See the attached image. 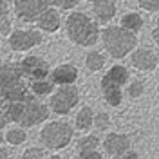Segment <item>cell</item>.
Returning <instances> with one entry per match:
<instances>
[{"label": "cell", "instance_id": "6da1fadb", "mask_svg": "<svg viewBox=\"0 0 159 159\" xmlns=\"http://www.w3.org/2000/svg\"><path fill=\"white\" fill-rule=\"evenodd\" d=\"M29 94L24 83V74L18 63H9L0 67V99L2 101H16Z\"/></svg>", "mask_w": 159, "mask_h": 159}, {"label": "cell", "instance_id": "7a4b0ae2", "mask_svg": "<svg viewBox=\"0 0 159 159\" xmlns=\"http://www.w3.org/2000/svg\"><path fill=\"white\" fill-rule=\"evenodd\" d=\"M67 33L80 45H92L98 40V27L83 13H74L67 18Z\"/></svg>", "mask_w": 159, "mask_h": 159}, {"label": "cell", "instance_id": "3957f363", "mask_svg": "<svg viewBox=\"0 0 159 159\" xmlns=\"http://www.w3.org/2000/svg\"><path fill=\"white\" fill-rule=\"evenodd\" d=\"M74 138V130L65 121H51L40 132V141L49 150H61Z\"/></svg>", "mask_w": 159, "mask_h": 159}, {"label": "cell", "instance_id": "277c9868", "mask_svg": "<svg viewBox=\"0 0 159 159\" xmlns=\"http://www.w3.org/2000/svg\"><path fill=\"white\" fill-rule=\"evenodd\" d=\"M103 43L112 58H123L136 45L134 33L121 27H107L103 31Z\"/></svg>", "mask_w": 159, "mask_h": 159}, {"label": "cell", "instance_id": "5b68a950", "mask_svg": "<svg viewBox=\"0 0 159 159\" xmlns=\"http://www.w3.org/2000/svg\"><path fill=\"white\" fill-rule=\"evenodd\" d=\"M49 118V109L47 105H43L42 101L36 99V96L29 92L25 98L22 99V110H20V118H18V125L20 127H34L42 121Z\"/></svg>", "mask_w": 159, "mask_h": 159}, {"label": "cell", "instance_id": "8992f818", "mask_svg": "<svg viewBox=\"0 0 159 159\" xmlns=\"http://www.w3.org/2000/svg\"><path fill=\"white\" fill-rule=\"evenodd\" d=\"M80 101V92L72 85H61L49 99V107L52 112H56L60 116L69 114L70 110L78 105Z\"/></svg>", "mask_w": 159, "mask_h": 159}, {"label": "cell", "instance_id": "52a82bcc", "mask_svg": "<svg viewBox=\"0 0 159 159\" xmlns=\"http://www.w3.org/2000/svg\"><path fill=\"white\" fill-rule=\"evenodd\" d=\"M49 4L51 0H15V11L20 20L33 22L49 9Z\"/></svg>", "mask_w": 159, "mask_h": 159}, {"label": "cell", "instance_id": "ba28073f", "mask_svg": "<svg viewBox=\"0 0 159 159\" xmlns=\"http://www.w3.org/2000/svg\"><path fill=\"white\" fill-rule=\"evenodd\" d=\"M18 65H20V70H22L24 78L31 80V81L45 80L51 74L47 61H43V60L38 58V56H27L25 60H22Z\"/></svg>", "mask_w": 159, "mask_h": 159}, {"label": "cell", "instance_id": "9c48e42d", "mask_svg": "<svg viewBox=\"0 0 159 159\" xmlns=\"http://www.w3.org/2000/svg\"><path fill=\"white\" fill-rule=\"evenodd\" d=\"M103 148L105 152L112 157H119L121 154H125L130 150V138L127 134H119V132H110L107 138L103 139Z\"/></svg>", "mask_w": 159, "mask_h": 159}, {"label": "cell", "instance_id": "30bf717a", "mask_svg": "<svg viewBox=\"0 0 159 159\" xmlns=\"http://www.w3.org/2000/svg\"><path fill=\"white\" fill-rule=\"evenodd\" d=\"M42 42V36L36 31H15L9 38V47L13 51H27Z\"/></svg>", "mask_w": 159, "mask_h": 159}, {"label": "cell", "instance_id": "8fae6325", "mask_svg": "<svg viewBox=\"0 0 159 159\" xmlns=\"http://www.w3.org/2000/svg\"><path fill=\"white\" fill-rule=\"evenodd\" d=\"M49 80L54 85H72L76 80H78V70L74 65H60L49 74Z\"/></svg>", "mask_w": 159, "mask_h": 159}, {"label": "cell", "instance_id": "7c38bea8", "mask_svg": "<svg viewBox=\"0 0 159 159\" xmlns=\"http://www.w3.org/2000/svg\"><path fill=\"white\" fill-rule=\"evenodd\" d=\"M132 65L139 70H152L157 65V58L148 49H138L132 54Z\"/></svg>", "mask_w": 159, "mask_h": 159}, {"label": "cell", "instance_id": "4fadbf2b", "mask_svg": "<svg viewBox=\"0 0 159 159\" xmlns=\"http://www.w3.org/2000/svg\"><path fill=\"white\" fill-rule=\"evenodd\" d=\"M101 92H103V98H105V101L109 103L110 107H119L121 105V101H123V89L119 85L103 78L101 80Z\"/></svg>", "mask_w": 159, "mask_h": 159}, {"label": "cell", "instance_id": "5bb4252c", "mask_svg": "<svg viewBox=\"0 0 159 159\" xmlns=\"http://www.w3.org/2000/svg\"><path fill=\"white\" fill-rule=\"evenodd\" d=\"M94 13L101 22H107L116 15V6L112 0H98L94 2Z\"/></svg>", "mask_w": 159, "mask_h": 159}, {"label": "cell", "instance_id": "9a60e30c", "mask_svg": "<svg viewBox=\"0 0 159 159\" xmlns=\"http://www.w3.org/2000/svg\"><path fill=\"white\" fill-rule=\"evenodd\" d=\"M94 127V112L90 107H81L76 114V129L78 130H90Z\"/></svg>", "mask_w": 159, "mask_h": 159}, {"label": "cell", "instance_id": "2e32d148", "mask_svg": "<svg viewBox=\"0 0 159 159\" xmlns=\"http://www.w3.org/2000/svg\"><path fill=\"white\" fill-rule=\"evenodd\" d=\"M103 78L112 81V83H116V85H119V87H125L127 81H129V70L125 69V67H121V65H114Z\"/></svg>", "mask_w": 159, "mask_h": 159}, {"label": "cell", "instance_id": "e0dca14e", "mask_svg": "<svg viewBox=\"0 0 159 159\" xmlns=\"http://www.w3.org/2000/svg\"><path fill=\"white\" fill-rule=\"evenodd\" d=\"M40 27L45 31H49V33H52V31H56L60 27V16L58 13L54 9H47L42 16H40Z\"/></svg>", "mask_w": 159, "mask_h": 159}, {"label": "cell", "instance_id": "ac0fdd59", "mask_svg": "<svg viewBox=\"0 0 159 159\" xmlns=\"http://www.w3.org/2000/svg\"><path fill=\"white\" fill-rule=\"evenodd\" d=\"M52 81L51 80H36V81H31V92L38 98V96H47L52 92Z\"/></svg>", "mask_w": 159, "mask_h": 159}, {"label": "cell", "instance_id": "d6986e66", "mask_svg": "<svg viewBox=\"0 0 159 159\" xmlns=\"http://www.w3.org/2000/svg\"><path fill=\"white\" fill-rule=\"evenodd\" d=\"M4 138H6V141H7L9 145L16 147V145H22V143L25 141V138H27V132L24 130V127H16V129L7 130V134H6Z\"/></svg>", "mask_w": 159, "mask_h": 159}, {"label": "cell", "instance_id": "ffe728a7", "mask_svg": "<svg viewBox=\"0 0 159 159\" xmlns=\"http://www.w3.org/2000/svg\"><path fill=\"white\" fill-rule=\"evenodd\" d=\"M99 145V139L98 136H94V134H87V136H83V138L78 141V152H92V150H96Z\"/></svg>", "mask_w": 159, "mask_h": 159}, {"label": "cell", "instance_id": "44dd1931", "mask_svg": "<svg viewBox=\"0 0 159 159\" xmlns=\"http://www.w3.org/2000/svg\"><path fill=\"white\" fill-rule=\"evenodd\" d=\"M121 24H123V27H125V29L138 31L139 27L143 25V20H141V16L136 15V13H129V15H125V16H123Z\"/></svg>", "mask_w": 159, "mask_h": 159}, {"label": "cell", "instance_id": "7402d4cb", "mask_svg": "<svg viewBox=\"0 0 159 159\" xmlns=\"http://www.w3.org/2000/svg\"><path fill=\"white\" fill-rule=\"evenodd\" d=\"M103 65H105V58L99 52H89V56H87V67L90 70H99V69H103Z\"/></svg>", "mask_w": 159, "mask_h": 159}, {"label": "cell", "instance_id": "603a6c76", "mask_svg": "<svg viewBox=\"0 0 159 159\" xmlns=\"http://www.w3.org/2000/svg\"><path fill=\"white\" fill-rule=\"evenodd\" d=\"M94 127L96 130H107L110 127V118L107 112H98L94 114Z\"/></svg>", "mask_w": 159, "mask_h": 159}, {"label": "cell", "instance_id": "cb8c5ba5", "mask_svg": "<svg viewBox=\"0 0 159 159\" xmlns=\"http://www.w3.org/2000/svg\"><path fill=\"white\" fill-rule=\"evenodd\" d=\"M143 90H145V83L143 81H139V80H136V81H132L129 87H127V94H129L130 98H139L141 94H143Z\"/></svg>", "mask_w": 159, "mask_h": 159}, {"label": "cell", "instance_id": "d4e9b609", "mask_svg": "<svg viewBox=\"0 0 159 159\" xmlns=\"http://www.w3.org/2000/svg\"><path fill=\"white\" fill-rule=\"evenodd\" d=\"M22 159H45V154L40 147H31L22 154Z\"/></svg>", "mask_w": 159, "mask_h": 159}, {"label": "cell", "instance_id": "484cf974", "mask_svg": "<svg viewBox=\"0 0 159 159\" xmlns=\"http://www.w3.org/2000/svg\"><path fill=\"white\" fill-rule=\"evenodd\" d=\"M139 6L148 11H157L159 9V0H139Z\"/></svg>", "mask_w": 159, "mask_h": 159}, {"label": "cell", "instance_id": "4316f807", "mask_svg": "<svg viewBox=\"0 0 159 159\" xmlns=\"http://www.w3.org/2000/svg\"><path fill=\"white\" fill-rule=\"evenodd\" d=\"M51 2H54L61 9H70V7H74L78 4V0H51Z\"/></svg>", "mask_w": 159, "mask_h": 159}, {"label": "cell", "instance_id": "83f0119b", "mask_svg": "<svg viewBox=\"0 0 159 159\" xmlns=\"http://www.w3.org/2000/svg\"><path fill=\"white\" fill-rule=\"evenodd\" d=\"M76 159H103L101 154L98 150H92V152H80V156Z\"/></svg>", "mask_w": 159, "mask_h": 159}, {"label": "cell", "instance_id": "f1b7e54d", "mask_svg": "<svg viewBox=\"0 0 159 159\" xmlns=\"http://www.w3.org/2000/svg\"><path fill=\"white\" fill-rule=\"evenodd\" d=\"M9 29H11V24H9V20H7V16H6V18L0 20V34H7Z\"/></svg>", "mask_w": 159, "mask_h": 159}, {"label": "cell", "instance_id": "f546056e", "mask_svg": "<svg viewBox=\"0 0 159 159\" xmlns=\"http://www.w3.org/2000/svg\"><path fill=\"white\" fill-rule=\"evenodd\" d=\"M9 121H11V119L7 118V114H6L4 110L0 109V130H2V129H6V127L9 125Z\"/></svg>", "mask_w": 159, "mask_h": 159}, {"label": "cell", "instance_id": "4dcf8cb0", "mask_svg": "<svg viewBox=\"0 0 159 159\" xmlns=\"http://www.w3.org/2000/svg\"><path fill=\"white\" fill-rule=\"evenodd\" d=\"M118 159H139L138 152H134V150H127L125 154H121Z\"/></svg>", "mask_w": 159, "mask_h": 159}, {"label": "cell", "instance_id": "1f68e13d", "mask_svg": "<svg viewBox=\"0 0 159 159\" xmlns=\"http://www.w3.org/2000/svg\"><path fill=\"white\" fill-rule=\"evenodd\" d=\"M6 16H7V6H6L4 0H0V20L6 18Z\"/></svg>", "mask_w": 159, "mask_h": 159}, {"label": "cell", "instance_id": "d6a6232c", "mask_svg": "<svg viewBox=\"0 0 159 159\" xmlns=\"http://www.w3.org/2000/svg\"><path fill=\"white\" fill-rule=\"evenodd\" d=\"M6 157H7V150L0 145V159H6Z\"/></svg>", "mask_w": 159, "mask_h": 159}, {"label": "cell", "instance_id": "836d02e7", "mask_svg": "<svg viewBox=\"0 0 159 159\" xmlns=\"http://www.w3.org/2000/svg\"><path fill=\"white\" fill-rule=\"evenodd\" d=\"M154 40L157 42V45H159V22H157V27L154 29Z\"/></svg>", "mask_w": 159, "mask_h": 159}, {"label": "cell", "instance_id": "e575fe53", "mask_svg": "<svg viewBox=\"0 0 159 159\" xmlns=\"http://www.w3.org/2000/svg\"><path fill=\"white\" fill-rule=\"evenodd\" d=\"M4 141H6V138H4V136H2V132H0V145H2Z\"/></svg>", "mask_w": 159, "mask_h": 159}, {"label": "cell", "instance_id": "d590c367", "mask_svg": "<svg viewBox=\"0 0 159 159\" xmlns=\"http://www.w3.org/2000/svg\"><path fill=\"white\" fill-rule=\"evenodd\" d=\"M47 159H61L60 156H51V157H47Z\"/></svg>", "mask_w": 159, "mask_h": 159}, {"label": "cell", "instance_id": "8d00e7d4", "mask_svg": "<svg viewBox=\"0 0 159 159\" xmlns=\"http://www.w3.org/2000/svg\"><path fill=\"white\" fill-rule=\"evenodd\" d=\"M90 2H98V0H90Z\"/></svg>", "mask_w": 159, "mask_h": 159}, {"label": "cell", "instance_id": "74e56055", "mask_svg": "<svg viewBox=\"0 0 159 159\" xmlns=\"http://www.w3.org/2000/svg\"><path fill=\"white\" fill-rule=\"evenodd\" d=\"M6 159H13V157H6Z\"/></svg>", "mask_w": 159, "mask_h": 159}, {"label": "cell", "instance_id": "f35d334b", "mask_svg": "<svg viewBox=\"0 0 159 159\" xmlns=\"http://www.w3.org/2000/svg\"><path fill=\"white\" fill-rule=\"evenodd\" d=\"M0 67H2V63H0Z\"/></svg>", "mask_w": 159, "mask_h": 159}]
</instances>
